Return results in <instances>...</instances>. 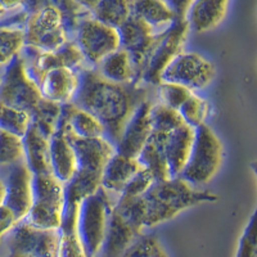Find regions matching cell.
<instances>
[{
  "mask_svg": "<svg viewBox=\"0 0 257 257\" xmlns=\"http://www.w3.org/2000/svg\"><path fill=\"white\" fill-rule=\"evenodd\" d=\"M143 169L137 158L114 153L105 164L100 175V187L107 193L120 194L128 180Z\"/></svg>",
  "mask_w": 257,
  "mask_h": 257,
  "instance_id": "cell-16",
  "label": "cell"
},
{
  "mask_svg": "<svg viewBox=\"0 0 257 257\" xmlns=\"http://www.w3.org/2000/svg\"><path fill=\"white\" fill-rule=\"evenodd\" d=\"M58 230H45L21 221L7 234L8 253L25 257H56Z\"/></svg>",
  "mask_w": 257,
  "mask_h": 257,
  "instance_id": "cell-11",
  "label": "cell"
},
{
  "mask_svg": "<svg viewBox=\"0 0 257 257\" xmlns=\"http://www.w3.org/2000/svg\"><path fill=\"white\" fill-rule=\"evenodd\" d=\"M224 160V148L219 137L205 123L194 130L192 151L179 178L192 187L207 184L219 173Z\"/></svg>",
  "mask_w": 257,
  "mask_h": 257,
  "instance_id": "cell-4",
  "label": "cell"
},
{
  "mask_svg": "<svg viewBox=\"0 0 257 257\" xmlns=\"http://www.w3.org/2000/svg\"><path fill=\"white\" fill-rule=\"evenodd\" d=\"M61 120L67 123L71 132L79 138H105V130L102 123L93 114L72 103L62 105Z\"/></svg>",
  "mask_w": 257,
  "mask_h": 257,
  "instance_id": "cell-26",
  "label": "cell"
},
{
  "mask_svg": "<svg viewBox=\"0 0 257 257\" xmlns=\"http://www.w3.org/2000/svg\"><path fill=\"white\" fill-rule=\"evenodd\" d=\"M156 89H157L158 94V102L175 109V111H179V108L193 94V91L188 90L184 86L170 84V82H160Z\"/></svg>",
  "mask_w": 257,
  "mask_h": 257,
  "instance_id": "cell-37",
  "label": "cell"
},
{
  "mask_svg": "<svg viewBox=\"0 0 257 257\" xmlns=\"http://www.w3.org/2000/svg\"><path fill=\"white\" fill-rule=\"evenodd\" d=\"M44 99L59 105L72 103L80 86V71L56 68L36 81Z\"/></svg>",
  "mask_w": 257,
  "mask_h": 257,
  "instance_id": "cell-15",
  "label": "cell"
},
{
  "mask_svg": "<svg viewBox=\"0 0 257 257\" xmlns=\"http://www.w3.org/2000/svg\"><path fill=\"white\" fill-rule=\"evenodd\" d=\"M17 224L18 220L16 219L12 211L4 205H0V239L12 230Z\"/></svg>",
  "mask_w": 257,
  "mask_h": 257,
  "instance_id": "cell-40",
  "label": "cell"
},
{
  "mask_svg": "<svg viewBox=\"0 0 257 257\" xmlns=\"http://www.w3.org/2000/svg\"><path fill=\"white\" fill-rule=\"evenodd\" d=\"M72 41L79 47L89 68H95L105 57L121 48L118 31L100 24L91 16L80 24Z\"/></svg>",
  "mask_w": 257,
  "mask_h": 257,
  "instance_id": "cell-9",
  "label": "cell"
},
{
  "mask_svg": "<svg viewBox=\"0 0 257 257\" xmlns=\"http://www.w3.org/2000/svg\"><path fill=\"white\" fill-rule=\"evenodd\" d=\"M7 257H25V256H20V254H13V253H8Z\"/></svg>",
  "mask_w": 257,
  "mask_h": 257,
  "instance_id": "cell-43",
  "label": "cell"
},
{
  "mask_svg": "<svg viewBox=\"0 0 257 257\" xmlns=\"http://www.w3.org/2000/svg\"><path fill=\"white\" fill-rule=\"evenodd\" d=\"M43 99L38 84L27 72L24 56H16L0 77V102L31 113Z\"/></svg>",
  "mask_w": 257,
  "mask_h": 257,
  "instance_id": "cell-7",
  "label": "cell"
},
{
  "mask_svg": "<svg viewBox=\"0 0 257 257\" xmlns=\"http://www.w3.org/2000/svg\"><path fill=\"white\" fill-rule=\"evenodd\" d=\"M61 109L62 105L43 98L30 113L31 126H34L43 137L50 141V138L58 130Z\"/></svg>",
  "mask_w": 257,
  "mask_h": 257,
  "instance_id": "cell-29",
  "label": "cell"
},
{
  "mask_svg": "<svg viewBox=\"0 0 257 257\" xmlns=\"http://www.w3.org/2000/svg\"><path fill=\"white\" fill-rule=\"evenodd\" d=\"M167 134L152 133L142 152L137 160L152 174L156 181H164L171 179L169 165H167L166 155H165V141Z\"/></svg>",
  "mask_w": 257,
  "mask_h": 257,
  "instance_id": "cell-22",
  "label": "cell"
},
{
  "mask_svg": "<svg viewBox=\"0 0 257 257\" xmlns=\"http://www.w3.org/2000/svg\"><path fill=\"white\" fill-rule=\"evenodd\" d=\"M132 13L143 20L155 31H165L175 21V15L169 2L160 0H139L130 4Z\"/></svg>",
  "mask_w": 257,
  "mask_h": 257,
  "instance_id": "cell-25",
  "label": "cell"
},
{
  "mask_svg": "<svg viewBox=\"0 0 257 257\" xmlns=\"http://www.w3.org/2000/svg\"><path fill=\"white\" fill-rule=\"evenodd\" d=\"M62 16V24L67 34L68 40L72 41L77 27L85 18L90 17L89 9L85 7L84 2H56Z\"/></svg>",
  "mask_w": 257,
  "mask_h": 257,
  "instance_id": "cell-33",
  "label": "cell"
},
{
  "mask_svg": "<svg viewBox=\"0 0 257 257\" xmlns=\"http://www.w3.org/2000/svg\"><path fill=\"white\" fill-rule=\"evenodd\" d=\"M188 26L187 20L174 21V24L166 30L165 36L160 44L153 50L152 56L149 57L141 76V84L147 86H157L160 84L161 73L171 63L179 53L183 52V45L187 40Z\"/></svg>",
  "mask_w": 257,
  "mask_h": 257,
  "instance_id": "cell-10",
  "label": "cell"
},
{
  "mask_svg": "<svg viewBox=\"0 0 257 257\" xmlns=\"http://www.w3.org/2000/svg\"><path fill=\"white\" fill-rule=\"evenodd\" d=\"M0 257H2V256H0Z\"/></svg>",
  "mask_w": 257,
  "mask_h": 257,
  "instance_id": "cell-44",
  "label": "cell"
},
{
  "mask_svg": "<svg viewBox=\"0 0 257 257\" xmlns=\"http://www.w3.org/2000/svg\"><path fill=\"white\" fill-rule=\"evenodd\" d=\"M24 27L25 47L39 53L54 52L68 40L56 2L31 4Z\"/></svg>",
  "mask_w": 257,
  "mask_h": 257,
  "instance_id": "cell-3",
  "label": "cell"
},
{
  "mask_svg": "<svg viewBox=\"0 0 257 257\" xmlns=\"http://www.w3.org/2000/svg\"><path fill=\"white\" fill-rule=\"evenodd\" d=\"M149 118H151L153 133H160V134H170L184 125V121L178 111L160 102L152 103Z\"/></svg>",
  "mask_w": 257,
  "mask_h": 257,
  "instance_id": "cell-31",
  "label": "cell"
},
{
  "mask_svg": "<svg viewBox=\"0 0 257 257\" xmlns=\"http://www.w3.org/2000/svg\"><path fill=\"white\" fill-rule=\"evenodd\" d=\"M22 3H6V2H0V18L7 15L11 11H16L18 8H22Z\"/></svg>",
  "mask_w": 257,
  "mask_h": 257,
  "instance_id": "cell-41",
  "label": "cell"
},
{
  "mask_svg": "<svg viewBox=\"0 0 257 257\" xmlns=\"http://www.w3.org/2000/svg\"><path fill=\"white\" fill-rule=\"evenodd\" d=\"M50 173L62 184H66L77 171V162L70 143L64 137L63 128L58 126L49 141Z\"/></svg>",
  "mask_w": 257,
  "mask_h": 257,
  "instance_id": "cell-18",
  "label": "cell"
},
{
  "mask_svg": "<svg viewBox=\"0 0 257 257\" xmlns=\"http://www.w3.org/2000/svg\"><path fill=\"white\" fill-rule=\"evenodd\" d=\"M216 76V70L208 59L196 52H180L161 73L160 82L181 85L188 90L205 89Z\"/></svg>",
  "mask_w": 257,
  "mask_h": 257,
  "instance_id": "cell-8",
  "label": "cell"
},
{
  "mask_svg": "<svg viewBox=\"0 0 257 257\" xmlns=\"http://www.w3.org/2000/svg\"><path fill=\"white\" fill-rule=\"evenodd\" d=\"M91 17L100 24L118 30L128 16L132 15L130 4L126 0H99V2H84Z\"/></svg>",
  "mask_w": 257,
  "mask_h": 257,
  "instance_id": "cell-27",
  "label": "cell"
},
{
  "mask_svg": "<svg viewBox=\"0 0 257 257\" xmlns=\"http://www.w3.org/2000/svg\"><path fill=\"white\" fill-rule=\"evenodd\" d=\"M194 141V128L183 125L166 135L165 155L171 178H179L184 170Z\"/></svg>",
  "mask_w": 257,
  "mask_h": 257,
  "instance_id": "cell-17",
  "label": "cell"
},
{
  "mask_svg": "<svg viewBox=\"0 0 257 257\" xmlns=\"http://www.w3.org/2000/svg\"><path fill=\"white\" fill-rule=\"evenodd\" d=\"M256 248V212H253L240 235L235 257H257Z\"/></svg>",
  "mask_w": 257,
  "mask_h": 257,
  "instance_id": "cell-39",
  "label": "cell"
},
{
  "mask_svg": "<svg viewBox=\"0 0 257 257\" xmlns=\"http://www.w3.org/2000/svg\"><path fill=\"white\" fill-rule=\"evenodd\" d=\"M24 162L32 175H45L50 173L49 139L40 134L34 126L22 138Z\"/></svg>",
  "mask_w": 257,
  "mask_h": 257,
  "instance_id": "cell-19",
  "label": "cell"
},
{
  "mask_svg": "<svg viewBox=\"0 0 257 257\" xmlns=\"http://www.w3.org/2000/svg\"><path fill=\"white\" fill-rule=\"evenodd\" d=\"M95 70L107 81L114 84H138L137 71L132 57L122 48L105 57Z\"/></svg>",
  "mask_w": 257,
  "mask_h": 257,
  "instance_id": "cell-23",
  "label": "cell"
},
{
  "mask_svg": "<svg viewBox=\"0 0 257 257\" xmlns=\"http://www.w3.org/2000/svg\"><path fill=\"white\" fill-rule=\"evenodd\" d=\"M178 112L185 125L196 130L197 127L206 123V120L211 113V105L208 100L203 99L198 94L193 93Z\"/></svg>",
  "mask_w": 257,
  "mask_h": 257,
  "instance_id": "cell-32",
  "label": "cell"
},
{
  "mask_svg": "<svg viewBox=\"0 0 257 257\" xmlns=\"http://www.w3.org/2000/svg\"><path fill=\"white\" fill-rule=\"evenodd\" d=\"M79 208H64L58 229L56 257H88L77 234Z\"/></svg>",
  "mask_w": 257,
  "mask_h": 257,
  "instance_id": "cell-24",
  "label": "cell"
},
{
  "mask_svg": "<svg viewBox=\"0 0 257 257\" xmlns=\"http://www.w3.org/2000/svg\"><path fill=\"white\" fill-rule=\"evenodd\" d=\"M31 125V117L27 112L13 108L0 102V130L24 138Z\"/></svg>",
  "mask_w": 257,
  "mask_h": 257,
  "instance_id": "cell-34",
  "label": "cell"
},
{
  "mask_svg": "<svg viewBox=\"0 0 257 257\" xmlns=\"http://www.w3.org/2000/svg\"><path fill=\"white\" fill-rule=\"evenodd\" d=\"M59 125L63 128L64 137L72 148L77 162V170L102 174L105 164L116 153L113 144L104 137L90 139L76 137L71 132L67 123L62 120H59Z\"/></svg>",
  "mask_w": 257,
  "mask_h": 257,
  "instance_id": "cell-12",
  "label": "cell"
},
{
  "mask_svg": "<svg viewBox=\"0 0 257 257\" xmlns=\"http://www.w3.org/2000/svg\"><path fill=\"white\" fill-rule=\"evenodd\" d=\"M100 175L102 174L77 170L76 174L64 184V207H79L84 199L98 192Z\"/></svg>",
  "mask_w": 257,
  "mask_h": 257,
  "instance_id": "cell-28",
  "label": "cell"
},
{
  "mask_svg": "<svg viewBox=\"0 0 257 257\" xmlns=\"http://www.w3.org/2000/svg\"><path fill=\"white\" fill-rule=\"evenodd\" d=\"M155 178L148 170L142 169L139 173L135 174L130 180H128L127 184L125 185V188L122 189V192L118 194V196H125V197H133V198H138V197L144 196L147 192L149 190V188L155 184Z\"/></svg>",
  "mask_w": 257,
  "mask_h": 257,
  "instance_id": "cell-38",
  "label": "cell"
},
{
  "mask_svg": "<svg viewBox=\"0 0 257 257\" xmlns=\"http://www.w3.org/2000/svg\"><path fill=\"white\" fill-rule=\"evenodd\" d=\"M3 201H4V183L0 178V205H3Z\"/></svg>",
  "mask_w": 257,
  "mask_h": 257,
  "instance_id": "cell-42",
  "label": "cell"
},
{
  "mask_svg": "<svg viewBox=\"0 0 257 257\" xmlns=\"http://www.w3.org/2000/svg\"><path fill=\"white\" fill-rule=\"evenodd\" d=\"M4 183L3 205L12 211L18 222L29 215L32 203V174L24 160L9 166Z\"/></svg>",
  "mask_w": 257,
  "mask_h": 257,
  "instance_id": "cell-13",
  "label": "cell"
},
{
  "mask_svg": "<svg viewBox=\"0 0 257 257\" xmlns=\"http://www.w3.org/2000/svg\"><path fill=\"white\" fill-rule=\"evenodd\" d=\"M24 160L22 139L0 130V167L11 166Z\"/></svg>",
  "mask_w": 257,
  "mask_h": 257,
  "instance_id": "cell-36",
  "label": "cell"
},
{
  "mask_svg": "<svg viewBox=\"0 0 257 257\" xmlns=\"http://www.w3.org/2000/svg\"><path fill=\"white\" fill-rule=\"evenodd\" d=\"M121 257H169V254L157 235L142 234Z\"/></svg>",
  "mask_w": 257,
  "mask_h": 257,
  "instance_id": "cell-35",
  "label": "cell"
},
{
  "mask_svg": "<svg viewBox=\"0 0 257 257\" xmlns=\"http://www.w3.org/2000/svg\"><path fill=\"white\" fill-rule=\"evenodd\" d=\"M152 103L153 100L151 98L147 99L135 109L132 117L128 118L121 133L120 139L114 146L116 153L126 157L138 158L153 133L151 118H149Z\"/></svg>",
  "mask_w": 257,
  "mask_h": 257,
  "instance_id": "cell-14",
  "label": "cell"
},
{
  "mask_svg": "<svg viewBox=\"0 0 257 257\" xmlns=\"http://www.w3.org/2000/svg\"><path fill=\"white\" fill-rule=\"evenodd\" d=\"M229 2L216 0H198L192 2L187 15L189 29L196 32L210 31L219 26L228 13Z\"/></svg>",
  "mask_w": 257,
  "mask_h": 257,
  "instance_id": "cell-20",
  "label": "cell"
},
{
  "mask_svg": "<svg viewBox=\"0 0 257 257\" xmlns=\"http://www.w3.org/2000/svg\"><path fill=\"white\" fill-rule=\"evenodd\" d=\"M25 47L24 27L0 25V66L8 64Z\"/></svg>",
  "mask_w": 257,
  "mask_h": 257,
  "instance_id": "cell-30",
  "label": "cell"
},
{
  "mask_svg": "<svg viewBox=\"0 0 257 257\" xmlns=\"http://www.w3.org/2000/svg\"><path fill=\"white\" fill-rule=\"evenodd\" d=\"M142 234L130 226L122 217L112 208L108 228L105 231L104 242L99 253L102 257H121L132 243Z\"/></svg>",
  "mask_w": 257,
  "mask_h": 257,
  "instance_id": "cell-21",
  "label": "cell"
},
{
  "mask_svg": "<svg viewBox=\"0 0 257 257\" xmlns=\"http://www.w3.org/2000/svg\"><path fill=\"white\" fill-rule=\"evenodd\" d=\"M149 99V86L114 84L100 76L95 68L80 71V86L72 104L93 114L105 130V138L116 146L135 109Z\"/></svg>",
  "mask_w": 257,
  "mask_h": 257,
  "instance_id": "cell-1",
  "label": "cell"
},
{
  "mask_svg": "<svg viewBox=\"0 0 257 257\" xmlns=\"http://www.w3.org/2000/svg\"><path fill=\"white\" fill-rule=\"evenodd\" d=\"M113 205L109 193L102 187L80 205L76 224L77 234L88 257L99 254Z\"/></svg>",
  "mask_w": 257,
  "mask_h": 257,
  "instance_id": "cell-6",
  "label": "cell"
},
{
  "mask_svg": "<svg viewBox=\"0 0 257 257\" xmlns=\"http://www.w3.org/2000/svg\"><path fill=\"white\" fill-rule=\"evenodd\" d=\"M64 210V184L52 174L32 175V203L24 221L39 229L58 230Z\"/></svg>",
  "mask_w": 257,
  "mask_h": 257,
  "instance_id": "cell-5",
  "label": "cell"
},
{
  "mask_svg": "<svg viewBox=\"0 0 257 257\" xmlns=\"http://www.w3.org/2000/svg\"><path fill=\"white\" fill-rule=\"evenodd\" d=\"M144 205V228L174 219L183 211L206 202L217 201V196L207 190H198L180 178L155 181L148 192L142 196Z\"/></svg>",
  "mask_w": 257,
  "mask_h": 257,
  "instance_id": "cell-2",
  "label": "cell"
}]
</instances>
